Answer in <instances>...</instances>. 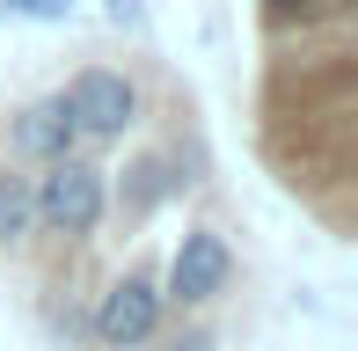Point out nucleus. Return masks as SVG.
<instances>
[{
	"label": "nucleus",
	"instance_id": "obj_4",
	"mask_svg": "<svg viewBox=\"0 0 358 351\" xmlns=\"http://www.w3.org/2000/svg\"><path fill=\"white\" fill-rule=\"evenodd\" d=\"M227 293H234V242L220 227H183V242L169 257V278H161V300L183 315H205Z\"/></svg>",
	"mask_w": 358,
	"mask_h": 351
},
{
	"label": "nucleus",
	"instance_id": "obj_5",
	"mask_svg": "<svg viewBox=\"0 0 358 351\" xmlns=\"http://www.w3.org/2000/svg\"><path fill=\"white\" fill-rule=\"evenodd\" d=\"M183 183H190V176H183V162H176V154H161V147L132 154V162H124V176L110 183V213H117V227H139V220H154Z\"/></svg>",
	"mask_w": 358,
	"mask_h": 351
},
{
	"label": "nucleus",
	"instance_id": "obj_8",
	"mask_svg": "<svg viewBox=\"0 0 358 351\" xmlns=\"http://www.w3.org/2000/svg\"><path fill=\"white\" fill-rule=\"evenodd\" d=\"M336 8V0H264V15H271V22H278V29H292V22H322V15H329Z\"/></svg>",
	"mask_w": 358,
	"mask_h": 351
},
{
	"label": "nucleus",
	"instance_id": "obj_7",
	"mask_svg": "<svg viewBox=\"0 0 358 351\" xmlns=\"http://www.w3.org/2000/svg\"><path fill=\"white\" fill-rule=\"evenodd\" d=\"M37 234V176L0 162V249H22Z\"/></svg>",
	"mask_w": 358,
	"mask_h": 351
},
{
	"label": "nucleus",
	"instance_id": "obj_2",
	"mask_svg": "<svg viewBox=\"0 0 358 351\" xmlns=\"http://www.w3.org/2000/svg\"><path fill=\"white\" fill-rule=\"evenodd\" d=\"M59 103H66L80 139H124L146 117V88H139L132 66H80L73 81L59 88Z\"/></svg>",
	"mask_w": 358,
	"mask_h": 351
},
{
	"label": "nucleus",
	"instance_id": "obj_6",
	"mask_svg": "<svg viewBox=\"0 0 358 351\" xmlns=\"http://www.w3.org/2000/svg\"><path fill=\"white\" fill-rule=\"evenodd\" d=\"M8 154H15V162H37V169H52V162H66V154H80V132H73L66 103H59V95H44V103L15 110Z\"/></svg>",
	"mask_w": 358,
	"mask_h": 351
},
{
	"label": "nucleus",
	"instance_id": "obj_9",
	"mask_svg": "<svg viewBox=\"0 0 358 351\" xmlns=\"http://www.w3.org/2000/svg\"><path fill=\"white\" fill-rule=\"evenodd\" d=\"M161 351H213V329H205V322H183V329L161 337Z\"/></svg>",
	"mask_w": 358,
	"mask_h": 351
},
{
	"label": "nucleus",
	"instance_id": "obj_10",
	"mask_svg": "<svg viewBox=\"0 0 358 351\" xmlns=\"http://www.w3.org/2000/svg\"><path fill=\"white\" fill-rule=\"evenodd\" d=\"M0 8H8V15H29V22H59L73 0H0Z\"/></svg>",
	"mask_w": 358,
	"mask_h": 351
},
{
	"label": "nucleus",
	"instance_id": "obj_1",
	"mask_svg": "<svg viewBox=\"0 0 358 351\" xmlns=\"http://www.w3.org/2000/svg\"><path fill=\"white\" fill-rule=\"evenodd\" d=\"M110 220V169H95L88 154H66L37 176V227L59 242H88Z\"/></svg>",
	"mask_w": 358,
	"mask_h": 351
},
{
	"label": "nucleus",
	"instance_id": "obj_3",
	"mask_svg": "<svg viewBox=\"0 0 358 351\" xmlns=\"http://www.w3.org/2000/svg\"><path fill=\"white\" fill-rule=\"evenodd\" d=\"M169 322V300H161V278L146 271H117V278L95 293V315H88V337L95 351H146Z\"/></svg>",
	"mask_w": 358,
	"mask_h": 351
}]
</instances>
